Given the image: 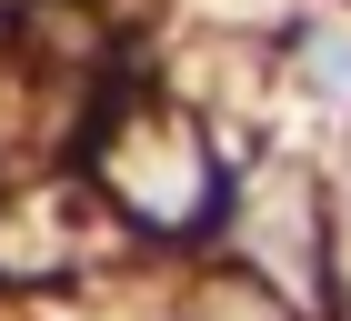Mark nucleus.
Segmentation results:
<instances>
[{"mask_svg":"<svg viewBox=\"0 0 351 321\" xmlns=\"http://www.w3.org/2000/svg\"><path fill=\"white\" fill-rule=\"evenodd\" d=\"M301 80L322 101H351V21H311L301 30Z\"/></svg>","mask_w":351,"mask_h":321,"instance_id":"f03ea898","label":"nucleus"},{"mask_svg":"<svg viewBox=\"0 0 351 321\" xmlns=\"http://www.w3.org/2000/svg\"><path fill=\"white\" fill-rule=\"evenodd\" d=\"M341 221H351V171H341Z\"/></svg>","mask_w":351,"mask_h":321,"instance_id":"7ed1b4c3","label":"nucleus"},{"mask_svg":"<svg viewBox=\"0 0 351 321\" xmlns=\"http://www.w3.org/2000/svg\"><path fill=\"white\" fill-rule=\"evenodd\" d=\"M110 191L131 201V211H151V221H191L201 211V191H211V171H201V141L171 121V110H151V121H131V131L110 141Z\"/></svg>","mask_w":351,"mask_h":321,"instance_id":"f257e3e1","label":"nucleus"}]
</instances>
